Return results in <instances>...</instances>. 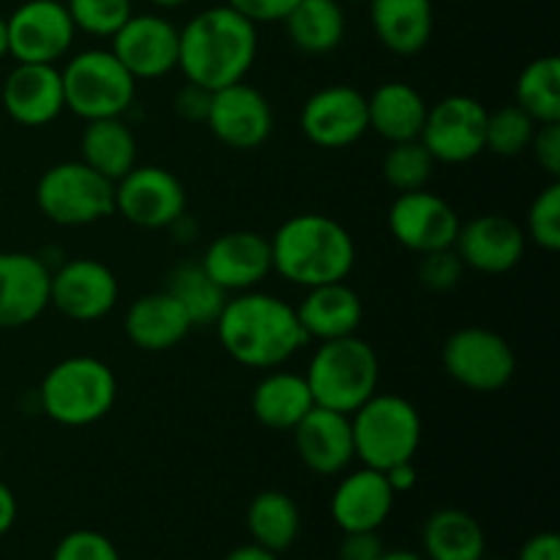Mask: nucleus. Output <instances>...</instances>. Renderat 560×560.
I'll list each match as a JSON object with an SVG mask.
<instances>
[{"mask_svg":"<svg viewBox=\"0 0 560 560\" xmlns=\"http://www.w3.org/2000/svg\"><path fill=\"white\" fill-rule=\"evenodd\" d=\"M528 151L534 153L536 164L550 175V180H558L560 178V120L536 126Z\"/></svg>","mask_w":560,"mask_h":560,"instance_id":"obj_41","label":"nucleus"},{"mask_svg":"<svg viewBox=\"0 0 560 560\" xmlns=\"http://www.w3.org/2000/svg\"><path fill=\"white\" fill-rule=\"evenodd\" d=\"M0 459H3V454H0Z\"/></svg>","mask_w":560,"mask_h":560,"instance_id":"obj_54","label":"nucleus"},{"mask_svg":"<svg viewBox=\"0 0 560 560\" xmlns=\"http://www.w3.org/2000/svg\"><path fill=\"white\" fill-rule=\"evenodd\" d=\"M394 501H397V495L388 487L383 470L364 465V468L353 470V474L339 481L328 512H331L334 525L342 534H350V530H381L386 520L392 517Z\"/></svg>","mask_w":560,"mask_h":560,"instance_id":"obj_23","label":"nucleus"},{"mask_svg":"<svg viewBox=\"0 0 560 560\" xmlns=\"http://www.w3.org/2000/svg\"><path fill=\"white\" fill-rule=\"evenodd\" d=\"M430 104L408 82H383L366 96V120L370 131L386 142L419 140Z\"/></svg>","mask_w":560,"mask_h":560,"instance_id":"obj_28","label":"nucleus"},{"mask_svg":"<svg viewBox=\"0 0 560 560\" xmlns=\"http://www.w3.org/2000/svg\"><path fill=\"white\" fill-rule=\"evenodd\" d=\"M381 560H427V558L421 556V552H413V550H386Z\"/></svg>","mask_w":560,"mask_h":560,"instance_id":"obj_49","label":"nucleus"},{"mask_svg":"<svg viewBox=\"0 0 560 560\" xmlns=\"http://www.w3.org/2000/svg\"><path fill=\"white\" fill-rule=\"evenodd\" d=\"M246 530L252 545L268 552H284L295 545L301 534L299 503L282 490H262L252 498L246 509Z\"/></svg>","mask_w":560,"mask_h":560,"instance_id":"obj_32","label":"nucleus"},{"mask_svg":"<svg viewBox=\"0 0 560 560\" xmlns=\"http://www.w3.org/2000/svg\"><path fill=\"white\" fill-rule=\"evenodd\" d=\"M334 560H337V558H334Z\"/></svg>","mask_w":560,"mask_h":560,"instance_id":"obj_55","label":"nucleus"},{"mask_svg":"<svg viewBox=\"0 0 560 560\" xmlns=\"http://www.w3.org/2000/svg\"><path fill=\"white\" fill-rule=\"evenodd\" d=\"M355 459L375 470L397 463H410L421 446V413L399 394H372L359 410L350 413Z\"/></svg>","mask_w":560,"mask_h":560,"instance_id":"obj_6","label":"nucleus"},{"mask_svg":"<svg viewBox=\"0 0 560 560\" xmlns=\"http://www.w3.org/2000/svg\"><path fill=\"white\" fill-rule=\"evenodd\" d=\"M213 326L224 353L249 370H277L310 342L295 306L260 290L228 299Z\"/></svg>","mask_w":560,"mask_h":560,"instance_id":"obj_1","label":"nucleus"},{"mask_svg":"<svg viewBox=\"0 0 560 560\" xmlns=\"http://www.w3.org/2000/svg\"><path fill=\"white\" fill-rule=\"evenodd\" d=\"M49 306V268L27 252H0V328H22Z\"/></svg>","mask_w":560,"mask_h":560,"instance_id":"obj_21","label":"nucleus"},{"mask_svg":"<svg viewBox=\"0 0 560 560\" xmlns=\"http://www.w3.org/2000/svg\"><path fill=\"white\" fill-rule=\"evenodd\" d=\"M66 9L77 31L96 38H113L135 14L131 0H66Z\"/></svg>","mask_w":560,"mask_h":560,"instance_id":"obj_37","label":"nucleus"},{"mask_svg":"<svg viewBox=\"0 0 560 560\" xmlns=\"http://www.w3.org/2000/svg\"><path fill=\"white\" fill-rule=\"evenodd\" d=\"M441 361L454 383L476 394H495L512 383L517 355L501 334L481 326L454 331L443 342Z\"/></svg>","mask_w":560,"mask_h":560,"instance_id":"obj_9","label":"nucleus"},{"mask_svg":"<svg viewBox=\"0 0 560 560\" xmlns=\"http://www.w3.org/2000/svg\"><path fill=\"white\" fill-rule=\"evenodd\" d=\"M306 339L328 342V339L350 337L364 320V301L348 282H328L306 290L295 306Z\"/></svg>","mask_w":560,"mask_h":560,"instance_id":"obj_24","label":"nucleus"},{"mask_svg":"<svg viewBox=\"0 0 560 560\" xmlns=\"http://www.w3.org/2000/svg\"><path fill=\"white\" fill-rule=\"evenodd\" d=\"M525 230L503 213H481L459 224L454 252L465 268L479 273H509L520 266L525 255Z\"/></svg>","mask_w":560,"mask_h":560,"instance_id":"obj_19","label":"nucleus"},{"mask_svg":"<svg viewBox=\"0 0 560 560\" xmlns=\"http://www.w3.org/2000/svg\"><path fill=\"white\" fill-rule=\"evenodd\" d=\"M487 107L474 96L452 93L427 109L419 140L435 162L465 164L485 153Z\"/></svg>","mask_w":560,"mask_h":560,"instance_id":"obj_10","label":"nucleus"},{"mask_svg":"<svg viewBox=\"0 0 560 560\" xmlns=\"http://www.w3.org/2000/svg\"><path fill=\"white\" fill-rule=\"evenodd\" d=\"M200 266L224 293L257 290L273 271L271 241L252 230H230L208 244Z\"/></svg>","mask_w":560,"mask_h":560,"instance_id":"obj_18","label":"nucleus"},{"mask_svg":"<svg viewBox=\"0 0 560 560\" xmlns=\"http://www.w3.org/2000/svg\"><path fill=\"white\" fill-rule=\"evenodd\" d=\"M9 25V55L16 63H58L71 49L77 27L63 0H25Z\"/></svg>","mask_w":560,"mask_h":560,"instance_id":"obj_12","label":"nucleus"},{"mask_svg":"<svg viewBox=\"0 0 560 560\" xmlns=\"http://www.w3.org/2000/svg\"><path fill=\"white\" fill-rule=\"evenodd\" d=\"M118 279L104 262L77 257L49 271V306L74 323H96L118 304Z\"/></svg>","mask_w":560,"mask_h":560,"instance_id":"obj_13","label":"nucleus"},{"mask_svg":"<svg viewBox=\"0 0 560 560\" xmlns=\"http://www.w3.org/2000/svg\"><path fill=\"white\" fill-rule=\"evenodd\" d=\"M36 206L60 228H85L115 213V184L85 162H60L44 170Z\"/></svg>","mask_w":560,"mask_h":560,"instance_id":"obj_8","label":"nucleus"},{"mask_svg":"<svg viewBox=\"0 0 560 560\" xmlns=\"http://www.w3.org/2000/svg\"><path fill=\"white\" fill-rule=\"evenodd\" d=\"M63 102L82 120L124 118L135 104L137 80L124 69L113 49H82L60 69Z\"/></svg>","mask_w":560,"mask_h":560,"instance_id":"obj_7","label":"nucleus"},{"mask_svg":"<svg viewBox=\"0 0 560 560\" xmlns=\"http://www.w3.org/2000/svg\"><path fill=\"white\" fill-rule=\"evenodd\" d=\"M536 120L525 113L517 104H506V107L487 113V135H485V151H492L495 156H520L530 148L534 140Z\"/></svg>","mask_w":560,"mask_h":560,"instance_id":"obj_36","label":"nucleus"},{"mask_svg":"<svg viewBox=\"0 0 560 560\" xmlns=\"http://www.w3.org/2000/svg\"><path fill=\"white\" fill-rule=\"evenodd\" d=\"M435 159L427 151L421 140L392 142V148L383 156V178L394 191H416L427 189V184L435 175Z\"/></svg>","mask_w":560,"mask_h":560,"instance_id":"obj_35","label":"nucleus"},{"mask_svg":"<svg viewBox=\"0 0 560 560\" xmlns=\"http://www.w3.org/2000/svg\"><path fill=\"white\" fill-rule=\"evenodd\" d=\"M255 58L257 25L228 3L200 11L178 31V69L208 91L246 80Z\"/></svg>","mask_w":560,"mask_h":560,"instance_id":"obj_2","label":"nucleus"},{"mask_svg":"<svg viewBox=\"0 0 560 560\" xmlns=\"http://www.w3.org/2000/svg\"><path fill=\"white\" fill-rule=\"evenodd\" d=\"M206 126L233 151H257L273 131V109L257 88L241 80L211 93Z\"/></svg>","mask_w":560,"mask_h":560,"instance_id":"obj_16","label":"nucleus"},{"mask_svg":"<svg viewBox=\"0 0 560 560\" xmlns=\"http://www.w3.org/2000/svg\"><path fill=\"white\" fill-rule=\"evenodd\" d=\"M9 55V25H5V16H0V58Z\"/></svg>","mask_w":560,"mask_h":560,"instance_id":"obj_50","label":"nucleus"},{"mask_svg":"<svg viewBox=\"0 0 560 560\" xmlns=\"http://www.w3.org/2000/svg\"><path fill=\"white\" fill-rule=\"evenodd\" d=\"M315 408L304 375L288 370H268L252 392V413L273 432H293L295 424Z\"/></svg>","mask_w":560,"mask_h":560,"instance_id":"obj_27","label":"nucleus"},{"mask_svg":"<svg viewBox=\"0 0 560 560\" xmlns=\"http://www.w3.org/2000/svg\"><path fill=\"white\" fill-rule=\"evenodd\" d=\"M290 44L304 55H328L345 42L342 0H299L282 20Z\"/></svg>","mask_w":560,"mask_h":560,"instance_id":"obj_30","label":"nucleus"},{"mask_svg":"<svg viewBox=\"0 0 560 560\" xmlns=\"http://www.w3.org/2000/svg\"><path fill=\"white\" fill-rule=\"evenodd\" d=\"M148 3L159 5V9H180V5H186L189 0H148Z\"/></svg>","mask_w":560,"mask_h":560,"instance_id":"obj_51","label":"nucleus"},{"mask_svg":"<svg viewBox=\"0 0 560 560\" xmlns=\"http://www.w3.org/2000/svg\"><path fill=\"white\" fill-rule=\"evenodd\" d=\"M370 22L375 38L394 55H419L430 44L435 27L432 0H370Z\"/></svg>","mask_w":560,"mask_h":560,"instance_id":"obj_26","label":"nucleus"},{"mask_svg":"<svg viewBox=\"0 0 560 560\" xmlns=\"http://www.w3.org/2000/svg\"><path fill=\"white\" fill-rule=\"evenodd\" d=\"M421 556L427 560H481L487 556L485 528L463 509H438L421 528Z\"/></svg>","mask_w":560,"mask_h":560,"instance_id":"obj_29","label":"nucleus"},{"mask_svg":"<svg viewBox=\"0 0 560 560\" xmlns=\"http://www.w3.org/2000/svg\"><path fill=\"white\" fill-rule=\"evenodd\" d=\"M222 560H279V556L277 552L262 550V547L252 545L249 541V545H241V547H235V550H230Z\"/></svg>","mask_w":560,"mask_h":560,"instance_id":"obj_48","label":"nucleus"},{"mask_svg":"<svg viewBox=\"0 0 560 560\" xmlns=\"http://www.w3.org/2000/svg\"><path fill=\"white\" fill-rule=\"evenodd\" d=\"M268 241L273 271L304 290L345 282L355 266L353 235L326 213H295Z\"/></svg>","mask_w":560,"mask_h":560,"instance_id":"obj_3","label":"nucleus"},{"mask_svg":"<svg viewBox=\"0 0 560 560\" xmlns=\"http://www.w3.org/2000/svg\"><path fill=\"white\" fill-rule=\"evenodd\" d=\"M52 560H120L118 547L104 534L91 528H80L66 534L55 545Z\"/></svg>","mask_w":560,"mask_h":560,"instance_id":"obj_40","label":"nucleus"},{"mask_svg":"<svg viewBox=\"0 0 560 560\" xmlns=\"http://www.w3.org/2000/svg\"><path fill=\"white\" fill-rule=\"evenodd\" d=\"M523 230L525 238L534 241L539 249H560V180H550V184L534 197Z\"/></svg>","mask_w":560,"mask_h":560,"instance_id":"obj_38","label":"nucleus"},{"mask_svg":"<svg viewBox=\"0 0 560 560\" xmlns=\"http://www.w3.org/2000/svg\"><path fill=\"white\" fill-rule=\"evenodd\" d=\"M345 3H370V0H345Z\"/></svg>","mask_w":560,"mask_h":560,"instance_id":"obj_52","label":"nucleus"},{"mask_svg":"<svg viewBox=\"0 0 560 560\" xmlns=\"http://www.w3.org/2000/svg\"><path fill=\"white\" fill-rule=\"evenodd\" d=\"M306 140L326 151H339L370 131L366 96L353 85H328L312 93L299 115Z\"/></svg>","mask_w":560,"mask_h":560,"instance_id":"obj_15","label":"nucleus"},{"mask_svg":"<svg viewBox=\"0 0 560 560\" xmlns=\"http://www.w3.org/2000/svg\"><path fill=\"white\" fill-rule=\"evenodd\" d=\"M124 328L137 350L164 353L184 342L186 334L191 331V323L167 290H156V293H145L131 301Z\"/></svg>","mask_w":560,"mask_h":560,"instance_id":"obj_25","label":"nucleus"},{"mask_svg":"<svg viewBox=\"0 0 560 560\" xmlns=\"http://www.w3.org/2000/svg\"><path fill=\"white\" fill-rule=\"evenodd\" d=\"M118 399V377L93 355H71L58 361L38 386L44 416L60 427H91L113 410Z\"/></svg>","mask_w":560,"mask_h":560,"instance_id":"obj_5","label":"nucleus"},{"mask_svg":"<svg viewBox=\"0 0 560 560\" xmlns=\"http://www.w3.org/2000/svg\"><path fill=\"white\" fill-rule=\"evenodd\" d=\"M224 3L246 16L252 25H271V22H282L299 0H224Z\"/></svg>","mask_w":560,"mask_h":560,"instance_id":"obj_42","label":"nucleus"},{"mask_svg":"<svg viewBox=\"0 0 560 560\" xmlns=\"http://www.w3.org/2000/svg\"><path fill=\"white\" fill-rule=\"evenodd\" d=\"M170 295L180 304V310L189 317L191 328H206L217 323L222 315L224 304H228L230 293H224L200 262H180L167 273V284H164Z\"/></svg>","mask_w":560,"mask_h":560,"instance_id":"obj_33","label":"nucleus"},{"mask_svg":"<svg viewBox=\"0 0 560 560\" xmlns=\"http://www.w3.org/2000/svg\"><path fill=\"white\" fill-rule=\"evenodd\" d=\"M463 277L465 266L463 260H459L457 252H454V246L421 255L419 282L424 290H432V293H448V290H454L463 282Z\"/></svg>","mask_w":560,"mask_h":560,"instance_id":"obj_39","label":"nucleus"},{"mask_svg":"<svg viewBox=\"0 0 560 560\" xmlns=\"http://www.w3.org/2000/svg\"><path fill=\"white\" fill-rule=\"evenodd\" d=\"M304 377L315 405L350 416L377 392L381 361L370 342L350 334L317 345Z\"/></svg>","mask_w":560,"mask_h":560,"instance_id":"obj_4","label":"nucleus"},{"mask_svg":"<svg viewBox=\"0 0 560 560\" xmlns=\"http://www.w3.org/2000/svg\"><path fill=\"white\" fill-rule=\"evenodd\" d=\"M211 93L213 91H208V88L186 82L175 93V113H178V118L189 120V124H206L208 109H211Z\"/></svg>","mask_w":560,"mask_h":560,"instance_id":"obj_44","label":"nucleus"},{"mask_svg":"<svg viewBox=\"0 0 560 560\" xmlns=\"http://www.w3.org/2000/svg\"><path fill=\"white\" fill-rule=\"evenodd\" d=\"M186 189L170 170L135 164L115 180V213L145 230L173 228L186 213Z\"/></svg>","mask_w":560,"mask_h":560,"instance_id":"obj_11","label":"nucleus"},{"mask_svg":"<svg viewBox=\"0 0 560 560\" xmlns=\"http://www.w3.org/2000/svg\"><path fill=\"white\" fill-rule=\"evenodd\" d=\"M383 476H386V481H388V487L394 490V495L410 492L416 487V481H419V470H416L413 459H410V463L392 465V468L383 470Z\"/></svg>","mask_w":560,"mask_h":560,"instance_id":"obj_46","label":"nucleus"},{"mask_svg":"<svg viewBox=\"0 0 560 560\" xmlns=\"http://www.w3.org/2000/svg\"><path fill=\"white\" fill-rule=\"evenodd\" d=\"M517 560H560V539L552 530L534 534L520 547Z\"/></svg>","mask_w":560,"mask_h":560,"instance_id":"obj_45","label":"nucleus"},{"mask_svg":"<svg viewBox=\"0 0 560 560\" xmlns=\"http://www.w3.org/2000/svg\"><path fill=\"white\" fill-rule=\"evenodd\" d=\"M383 552H386V545L377 530H350V534H342L337 560H381Z\"/></svg>","mask_w":560,"mask_h":560,"instance_id":"obj_43","label":"nucleus"},{"mask_svg":"<svg viewBox=\"0 0 560 560\" xmlns=\"http://www.w3.org/2000/svg\"><path fill=\"white\" fill-rule=\"evenodd\" d=\"M301 463L317 476H339L355 459L350 416L315 405L293 430Z\"/></svg>","mask_w":560,"mask_h":560,"instance_id":"obj_22","label":"nucleus"},{"mask_svg":"<svg viewBox=\"0 0 560 560\" xmlns=\"http://www.w3.org/2000/svg\"><path fill=\"white\" fill-rule=\"evenodd\" d=\"M109 42L135 80H159L178 69V27L167 16L131 14Z\"/></svg>","mask_w":560,"mask_h":560,"instance_id":"obj_17","label":"nucleus"},{"mask_svg":"<svg viewBox=\"0 0 560 560\" xmlns=\"http://www.w3.org/2000/svg\"><path fill=\"white\" fill-rule=\"evenodd\" d=\"M481 560H509V558H487V556H485Z\"/></svg>","mask_w":560,"mask_h":560,"instance_id":"obj_53","label":"nucleus"},{"mask_svg":"<svg viewBox=\"0 0 560 560\" xmlns=\"http://www.w3.org/2000/svg\"><path fill=\"white\" fill-rule=\"evenodd\" d=\"M80 151L88 167L98 175L115 180L124 178L137 164V140L124 118H98L85 120L80 137Z\"/></svg>","mask_w":560,"mask_h":560,"instance_id":"obj_31","label":"nucleus"},{"mask_svg":"<svg viewBox=\"0 0 560 560\" xmlns=\"http://www.w3.org/2000/svg\"><path fill=\"white\" fill-rule=\"evenodd\" d=\"M0 102L14 124L31 129L52 124L66 109L60 69L55 63H16L5 74Z\"/></svg>","mask_w":560,"mask_h":560,"instance_id":"obj_20","label":"nucleus"},{"mask_svg":"<svg viewBox=\"0 0 560 560\" xmlns=\"http://www.w3.org/2000/svg\"><path fill=\"white\" fill-rule=\"evenodd\" d=\"M459 213L452 202L427 189L402 191L388 208V230L394 241L416 255L454 246L459 233Z\"/></svg>","mask_w":560,"mask_h":560,"instance_id":"obj_14","label":"nucleus"},{"mask_svg":"<svg viewBox=\"0 0 560 560\" xmlns=\"http://www.w3.org/2000/svg\"><path fill=\"white\" fill-rule=\"evenodd\" d=\"M16 523V498L11 492V487H5L0 481V536L9 534Z\"/></svg>","mask_w":560,"mask_h":560,"instance_id":"obj_47","label":"nucleus"},{"mask_svg":"<svg viewBox=\"0 0 560 560\" xmlns=\"http://www.w3.org/2000/svg\"><path fill=\"white\" fill-rule=\"evenodd\" d=\"M517 107H523L536 124L560 120V60L558 55H541L530 60L514 85Z\"/></svg>","mask_w":560,"mask_h":560,"instance_id":"obj_34","label":"nucleus"}]
</instances>
